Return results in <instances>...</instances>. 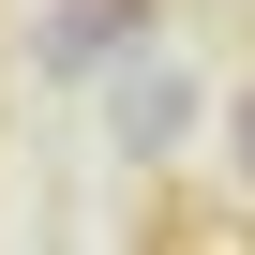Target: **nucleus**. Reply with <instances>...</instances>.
<instances>
[{"instance_id": "obj_1", "label": "nucleus", "mask_w": 255, "mask_h": 255, "mask_svg": "<svg viewBox=\"0 0 255 255\" xmlns=\"http://www.w3.org/2000/svg\"><path fill=\"white\" fill-rule=\"evenodd\" d=\"M105 120H120V150H135V165H165V150H180V120H195V75H180V60H120Z\"/></svg>"}, {"instance_id": "obj_2", "label": "nucleus", "mask_w": 255, "mask_h": 255, "mask_svg": "<svg viewBox=\"0 0 255 255\" xmlns=\"http://www.w3.org/2000/svg\"><path fill=\"white\" fill-rule=\"evenodd\" d=\"M135 15H150V0H60V15H45V60H105Z\"/></svg>"}, {"instance_id": "obj_3", "label": "nucleus", "mask_w": 255, "mask_h": 255, "mask_svg": "<svg viewBox=\"0 0 255 255\" xmlns=\"http://www.w3.org/2000/svg\"><path fill=\"white\" fill-rule=\"evenodd\" d=\"M225 150H240V180H255V90H240V105H225Z\"/></svg>"}]
</instances>
